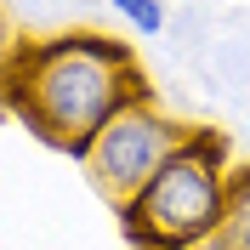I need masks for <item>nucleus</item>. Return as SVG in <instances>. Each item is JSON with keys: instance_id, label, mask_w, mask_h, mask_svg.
Masks as SVG:
<instances>
[{"instance_id": "20e7f679", "label": "nucleus", "mask_w": 250, "mask_h": 250, "mask_svg": "<svg viewBox=\"0 0 250 250\" xmlns=\"http://www.w3.org/2000/svg\"><path fill=\"white\" fill-rule=\"evenodd\" d=\"M210 239H216V250H250V165L233 171L228 210H222V228H216Z\"/></svg>"}, {"instance_id": "39448f33", "label": "nucleus", "mask_w": 250, "mask_h": 250, "mask_svg": "<svg viewBox=\"0 0 250 250\" xmlns=\"http://www.w3.org/2000/svg\"><path fill=\"white\" fill-rule=\"evenodd\" d=\"M114 12L131 17V23L148 29V34H159V23H165V6H159V0H114Z\"/></svg>"}, {"instance_id": "0eeeda50", "label": "nucleus", "mask_w": 250, "mask_h": 250, "mask_svg": "<svg viewBox=\"0 0 250 250\" xmlns=\"http://www.w3.org/2000/svg\"><path fill=\"white\" fill-rule=\"evenodd\" d=\"M6 120H12V108H6V91H0V125H6Z\"/></svg>"}, {"instance_id": "f257e3e1", "label": "nucleus", "mask_w": 250, "mask_h": 250, "mask_svg": "<svg viewBox=\"0 0 250 250\" xmlns=\"http://www.w3.org/2000/svg\"><path fill=\"white\" fill-rule=\"evenodd\" d=\"M0 91H6L12 120H23L46 148L74 159L125 108L154 103V85L142 74L137 51L97 29L40 34V40L23 34L17 51L0 62Z\"/></svg>"}, {"instance_id": "f03ea898", "label": "nucleus", "mask_w": 250, "mask_h": 250, "mask_svg": "<svg viewBox=\"0 0 250 250\" xmlns=\"http://www.w3.org/2000/svg\"><path fill=\"white\" fill-rule=\"evenodd\" d=\"M233 154L222 131L193 125V137L154 171L131 205H120V228L137 250H193L222 228L228 188H233Z\"/></svg>"}, {"instance_id": "423d86ee", "label": "nucleus", "mask_w": 250, "mask_h": 250, "mask_svg": "<svg viewBox=\"0 0 250 250\" xmlns=\"http://www.w3.org/2000/svg\"><path fill=\"white\" fill-rule=\"evenodd\" d=\"M17 40H23V34H17L12 12H6V0H0V62H6V57H12V51H17Z\"/></svg>"}, {"instance_id": "7ed1b4c3", "label": "nucleus", "mask_w": 250, "mask_h": 250, "mask_svg": "<svg viewBox=\"0 0 250 250\" xmlns=\"http://www.w3.org/2000/svg\"><path fill=\"white\" fill-rule=\"evenodd\" d=\"M188 137H193V120H176L159 103H137V108H125L114 125H103L91 137V148L80 154V165H85L91 188L120 210V205H131L142 188L154 182V171Z\"/></svg>"}]
</instances>
